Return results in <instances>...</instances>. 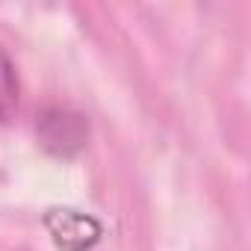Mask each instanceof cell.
Instances as JSON below:
<instances>
[{"label": "cell", "mask_w": 251, "mask_h": 251, "mask_svg": "<svg viewBox=\"0 0 251 251\" xmlns=\"http://www.w3.org/2000/svg\"><path fill=\"white\" fill-rule=\"evenodd\" d=\"M48 227H50L56 245L65 251H86L100 236V225L92 216H83L77 210H50Z\"/></svg>", "instance_id": "2"}, {"label": "cell", "mask_w": 251, "mask_h": 251, "mask_svg": "<svg viewBox=\"0 0 251 251\" xmlns=\"http://www.w3.org/2000/svg\"><path fill=\"white\" fill-rule=\"evenodd\" d=\"M18 92H21V86H18L15 62L0 48V121H6L18 109Z\"/></svg>", "instance_id": "3"}, {"label": "cell", "mask_w": 251, "mask_h": 251, "mask_svg": "<svg viewBox=\"0 0 251 251\" xmlns=\"http://www.w3.org/2000/svg\"><path fill=\"white\" fill-rule=\"evenodd\" d=\"M36 133L48 154L71 160L89 142V118L71 106H48L36 118Z\"/></svg>", "instance_id": "1"}]
</instances>
